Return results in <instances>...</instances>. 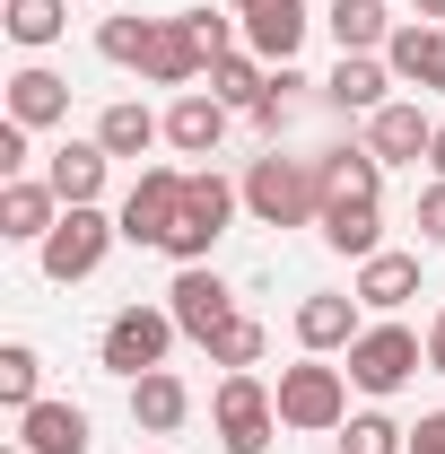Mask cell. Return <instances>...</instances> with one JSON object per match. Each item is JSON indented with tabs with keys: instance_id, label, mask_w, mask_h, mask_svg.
Here are the masks:
<instances>
[{
	"instance_id": "cell-28",
	"label": "cell",
	"mask_w": 445,
	"mask_h": 454,
	"mask_svg": "<svg viewBox=\"0 0 445 454\" xmlns=\"http://www.w3.org/2000/svg\"><path fill=\"white\" fill-rule=\"evenodd\" d=\"M0 27H9V44L44 53L61 27H70V9H61V0H9V9H0Z\"/></svg>"
},
{
	"instance_id": "cell-2",
	"label": "cell",
	"mask_w": 445,
	"mask_h": 454,
	"mask_svg": "<svg viewBox=\"0 0 445 454\" xmlns=\"http://www.w3.org/2000/svg\"><path fill=\"white\" fill-rule=\"evenodd\" d=\"M271 402H279V428H297V437H332L340 419H349V376L324 367V358L306 349L297 367H279Z\"/></svg>"
},
{
	"instance_id": "cell-6",
	"label": "cell",
	"mask_w": 445,
	"mask_h": 454,
	"mask_svg": "<svg viewBox=\"0 0 445 454\" xmlns=\"http://www.w3.org/2000/svg\"><path fill=\"white\" fill-rule=\"evenodd\" d=\"M419 367H428V340L410 333V324H367V333L349 340V385H358V394H376V402L402 394Z\"/></svg>"
},
{
	"instance_id": "cell-21",
	"label": "cell",
	"mask_w": 445,
	"mask_h": 454,
	"mask_svg": "<svg viewBox=\"0 0 445 454\" xmlns=\"http://www.w3.org/2000/svg\"><path fill=\"white\" fill-rule=\"evenodd\" d=\"M315 184H324V201H385V158L376 149H324Z\"/></svg>"
},
{
	"instance_id": "cell-5",
	"label": "cell",
	"mask_w": 445,
	"mask_h": 454,
	"mask_svg": "<svg viewBox=\"0 0 445 454\" xmlns=\"http://www.w3.org/2000/svg\"><path fill=\"white\" fill-rule=\"evenodd\" d=\"M210 428H219L227 454H262V446L279 437V402H271V385H262L254 367L219 376V394H210Z\"/></svg>"
},
{
	"instance_id": "cell-11",
	"label": "cell",
	"mask_w": 445,
	"mask_h": 454,
	"mask_svg": "<svg viewBox=\"0 0 445 454\" xmlns=\"http://www.w3.org/2000/svg\"><path fill=\"white\" fill-rule=\"evenodd\" d=\"M167 315L183 324V340H210L227 315H236V288H227L210 262H183V271H175V288H167Z\"/></svg>"
},
{
	"instance_id": "cell-33",
	"label": "cell",
	"mask_w": 445,
	"mask_h": 454,
	"mask_svg": "<svg viewBox=\"0 0 445 454\" xmlns=\"http://www.w3.org/2000/svg\"><path fill=\"white\" fill-rule=\"evenodd\" d=\"M27 140H35V131L0 114V175H27Z\"/></svg>"
},
{
	"instance_id": "cell-38",
	"label": "cell",
	"mask_w": 445,
	"mask_h": 454,
	"mask_svg": "<svg viewBox=\"0 0 445 454\" xmlns=\"http://www.w3.org/2000/svg\"><path fill=\"white\" fill-rule=\"evenodd\" d=\"M428 167H437V175H445V122H437V140H428Z\"/></svg>"
},
{
	"instance_id": "cell-41",
	"label": "cell",
	"mask_w": 445,
	"mask_h": 454,
	"mask_svg": "<svg viewBox=\"0 0 445 454\" xmlns=\"http://www.w3.org/2000/svg\"><path fill=\"white\" fill-rule=\"evenodd\" d=\"M332 454H340V446H332Z\"/></svg>"
},
{
	"instance_id": "cell-16",
	"label": "cell",
	"mask_w": 445,
	"mask_h": 454,
	"mask_svg": "<svg viewBox=\"0 0 445 454\" xmlns=\"http://www.w3.org/2000/svg\"><path fill=\"white\" fill-rule=\"evenodd\" d=\"M105 140H61L53 167H44V184L61 192V210H97V192H105Z\"/></svg>"
},
{
	"instance_id": "cell-18",
	"label": "cell",
	"mask_w": 445,
	"mask_h": 454,
	"mask_svg": "<svg viewBox=\"0 0 445 454\" xmlns=\"http://www.w3.org/2000/svg\"><path fill=\"white\" fill-rule=\"evenodd\" d=\"M393 61L385 53H340V70L324 79V97H332L340 114H376V106H393Z\"/></svg>"
},
{
	"instance_id": "cell-19",
	"label": "cell",
	"mask_w": 445,
	"mask_h": 454,
	"mask_svg": "<svg viewBox=\"0 0 445 454\" xmlns=\"http://www.w3.org/2000/svg\"><path fill=\"white\" fill-rule=\"evenodd\" d=\"M9 122H27V131L70 122V79H61V70H44V61H27V70L9 79Z\"/></svg>"
},
{
	"instance_id": "cell-9",
	"label": "cell",
	"mask_w": 445,
	"mask_h": 454,
	"mask_svg": "<svg viewBox=\"0 0 445 454\" xmlns=\"http://www.w3.org/2000/svg\"><path fill=\"white\" fill-rule=\"evenodd\" d=\"M140 79H149V88H192V79H210V44H201L192 9H183V18H158V27H149Z\"/></svg>"
},
{
	"instance_id": "cell-26",
	"label": "cell",
	"mask_w": 445,
	"mask_h": 454,
	"mask_svg": "<svg viewBox=\"0 0 445 454\" xmlns=\"http://www.w3.org/2000/svg\"><path fill=\"white\" fill-rule=\"evenodd\" d=\"M210 97H219V106H236V114H254L262 97H271V61H254L245 44H236V53H219V61H210Z\"/></svg>"
},
{
	"instance_id": "cell-29",
	"label": "cell",
	"mask_w": 445,
	"mask_h": 454,
	"mask_svg": "<svg viewBox=\"0 0 445 454\" xmlns=\"http://www.w3.org/2000/svg\"><path fill=\"white\" fill-rule=\"evenodd\" d=\"M262 340H271V333H262L254 315H227L201 349H210V367H227V376H236V367H262Z\"/></svg>"
},
{
	"instance_id": "cell-20",
	"label": "cell",
	"mask_w": 445,
	"mask_h": 454,
	"mask_svg": "<svg viewBox=\"0 0 445 454\" xmlns=\"http://www.w3.org/2000/svg\"><path fill=\"white\" fill-rule=\"evenodd\" d=\"M18 446L27 454H88V411L79 402H27L18 411Z\"/></svg>"
},
{
	"instance_id": "cell-32",
	"label": "cell",
	"mask_w": 445,
	"mask_h": 454,
	"mask_svg": "<svg viewBox=\"0 0 445 454\" xmlns=\"http://www.w3.org/2000/svg\"><path fill=\"white\" fill-rule=\"evenodd\" d=\"M149 27H158V18H105V27H97V53L122 61V70H140V53H149Z\"/></svg>"
},
{
	"instance_id": "cell-23",
	"label": "cell",
	"mask_w": 445,
	"mask_h": 454,
	"mask_svg": "<svg viewBox=\"0 0 445 454\" xmlns=\"http://www.w3.org/2000/svg\"><path fill=\"white\" fill-rule=\"evenodd\" d=\"M358 306H376V315H393V306H410L419 297V254H367L358 262V288H349Z\"/></svg>"
},
{
	"instance_id": "cell-35",
	"label": "cell",
	"mask_w": 445,
	"mask_h": 454,
	"mask_svg": "<svg viewBox=\"0 0 445 454\" xmlns=\"http://www.w3.org/2000/svg\"><path fill=\"white\" fill-rule=\"evenodd\" d=\"M410 454H445V411H419V428H410Z\"/></svg>"
},
{
	"instance_id": "cell-3",
	"label": "cell",
	"mask_w": 445,
	"mask_h": 454,
	"mask_svg": "<svg viewBox=\"0 0 445 454\" xmlns=\"http://www.w3.org/2000/svg\"><path fill=\"white\" fill-rule=\"evenodd\" d=\"M245 210H254V219L262 227H315L324 219V184H315V167H306V158H254V167H245Z\"/></svg>"
},
{
	"instance_id": "cell-15",
	"label": "cell",
	"mask_w": 445,
	"mask_h": 454,
	"mask_svg": "<svg viewBox=\"0 0 445 454\" xmlns=\"http://www.w3.org/2000/svg\"><path fill=\"white\" fill-rule=\"evenodd\" d=\"M428 140H437V122L410 106V97H393V106L367 114V149H376L385 167H419V158H428Z\"/></svg>"
},
{
	"instance_id": "cell-13",
	"label": "cell",
	"mask_w": 445,
	"mask_h": 454,
	"mask_svg": "<svg viewBox=\"0 0 445 454\" xmlns=\"http://www.w3.org/2000/svg\"><path fill=\"white\" fill-rule=\"evenodd\" d=\"M227 114H236V106H219L210 88H183V97L167 106V149H175V158H219Z\"/></svg>"
},
{
	"instance_id": "cell-31",
	"label": "cell",
	"mask_w": 445,
	"mask_h": 454,
	"mask_svg": "<svg viewBox=\"0 0 445 454\" xmlns=\"http://www.w3.org/2000/svg\"><path fill=\"white\" fill-rule=\"evenodd\" d=\"M0 402H9V411L44 402V358H35L27 340H9V349H0Z\"/></svg>"
},
{
	"instance_id": "cell-12",
	"label": "cell",
	"mask_w": 445,
	"mask_h": 454,
	"mask_svg": "<svg viewBox=\"0 0 445 454\" xmlns=\"http://www.w3.org/2000/svg\"><path fill=\"white\" fill-rule=\"evenodd\" d=\"M385 61H393V79H402V88L445 97V27H428V18H402V27H393V44H385Z\"/></svg>"
},
{
	"instance_id": "cell-27",
	"label": "cell",
	"mask_w": 445,
	"mask_h": 454,
	"mask_svg": "<svg viewBox=\"0 0 445 454\" xmlns=\"http://www.w3.org/2000/svg\"><path fill=\"white\" fill-rule=\"evenodd\" d=\"M332 44L340 53H385L393 44V18H385V0H332Z\"/></svg>"
},
{
	"instance_id": "cell-25",
	"label": "cell",
	"mask_w": 445,
	"mask_h": 454,
	"mask_svg": "<svg viewBox=\"0 0 445 454\" xmlns=\"http://www.w3.org/2000/svg\"><path fill=\"white\" fill-rule=\"evenodd\" d=\"M97 140H105V158H140V149H158V140H167V122L140 106V97H113V106L97 114Z\"/></svg>"
},
{
	"instance_id": "cell-14",
	"label": "cell",
	"mask_w": 445,
	"mask_h": 454,
	"mask_svg": "<svg viewBox=\"0 0 445 454\" xmlns=\"http://www.w3.org/2000/svg\"><path fill=\"white\" fill-rule=\"evenodd\" d=\"M53 227H61V192L53 184H35V175H9V184H0V236H9V245H44Z\"/></svg>"
},
{
	"instance_id": "cell-8",
	"label": "cell",
	"mask_w": 445,
	"mask_h": 454,
	"mask_svg": "<svg viewBox=\"0 0 445 454\" xmlns=\"http://www.w3.org/2000/svg\"><path fill=\"white\" fill-rule=\"evenodd\" d=\"M183 175L192 167H140V184L122 192V245H167L175 219H183Z\"/></svg>"
},
{
	"instance_id": "cell-39",
	"label": "cell",
	"mask_w": 445,
	"mask_h": 454,
	"mask_svg": "<svg viewBox=\"0 0 445 454\" xmlns=\"http://www.w3.org/2000/svg\"><path fill=\"white\" fill-rule=\"evenodd\" d=\"M0 454H27V446H18V437H9V446H0Z\"/></svg>"
},
{
	"instance_id": "cell-7",
	"label": "cell",
	"mask_w": 445,
	"mask_h": 454,
	"mask_svg": "<svg viewBox=\"0 0 445 454\" xmlns=\"http://www.w3.org/2000/svg\"><path fill=\"white\" fill-rule=\"evenodd\" d=\"M113 236H122V219H105V210H61V227L35 245V262H44V280H88L97 262L113 254Z\"/></svg>"
},
{
	"instance_id": "cell-17",
	"label": "cell",
	"mask_w": 445,
	"mask_h": 454,
	"mask_svg": "<svg viewBox=\"0 0 445 454\" xmlns=\"http://www.w3.org/2000/svg\"><path fill=\"white\" fill-rule=\"evenodd\" d=\"M358 333H367V324H358V297H340V288H315V297L297 306V349H315V358L349 349Z\"/></svg>"
},
{
	"instance_id": "cell-10",
	"label": "cell",
	"mask_w": 445,
	"mask_h": 454,
	"mask_svg": "<svg viewBox=\"0 0 445 454\" xmlns=\"http://www.w3.org/2000/svg\"><path fill=\"white\" fill-rule=\"evenodd\" d=\"M236 27H245V53H254V61L288 70L315 18H306V0H245V9H236Z\"/></svg>"
},
{
	"instance_id": "cell-37",
	"label": "cell",
	"mask_w": 445,
	"mask_h": 454,
	"mask_svg": "<svg viewBox=\"0 0 445 454\" xmlns=\"http://www.w3.org/2000/svg\"><path fill=\"white\" fill-rule=\"evenodd\" d=\"M410 18H428V27H445V0H410Z\"/></svg>"
},
{
	"instance_id": "cell-24",
	"label": "cell",
	"mask_w": 445,
	"mask_h": 454,
	"mask_svg": "<svg viewBox=\"0 0 445 454\" xmlns=\"http://www.w3.org/2000/svg\"><path fill=\"white\" fill-rule=\"evenodd\" d=\"M131 419H140L149 437H175V428L192 419V394H183V376H175V367L140 376V385H131Z\"/></svg>"
},
{
	"instance_id": "cell-40",
	"label": "cell",
	"mask_w": 445,
	"mask_h": 454,
	"mask_svg": "<svg viewBox=\"0 0 445 454\" xmlns=\"http://www.w3.org/2000/svg\"><path fill=\"white\" fill-rule=\"evenodd\" d=\"M236 9H245V0H236Z\"/></svg>"
},
{
	"instance_id": "cell-4",
	"label": "cell",
	"mask_w": 445,
	"mask_h": 454,
	"mask_svg": "<svg viewBox=\"0 0 445 454\" xmlns=\"http://www.w3.org/2000/svg\"><path fill=\"white\" fill-rule=\"evenodd\" d=\"M175 324L167 306H122L105 324V340H97V358H105V376H122V385H140V376H158L167 367V349H175Z\"/></svg>"
},
{
	"instance_id": "cell-34",
	"label": "cell",
	"mask_w": 445,
	"mask_h": 454,
	"mask_svg": "<svg viewBox=\"0 0 445 454\" xmlns=\"http://www.w3.org/2000/svg\"><path fill=\"white\" fill-rule=\"evenodd\" d=\"M419 236H428V245H445V175L419 192Z\"/></svg>"
},
{
	"instance_id": "cell-22",
	"label": "cell",
	"mask_w": 445,
	"mask_h": 454,
	"mask_svg": "<svg viewBox=\"0 0 445 454\" xmlns=\"http://www.w3.org/2000/svg\"><path fill=\"white\" fill-rule=\"evenodd\" d=\"M324 245L349 254V262H367V254H385V201H324Z\"/></svg>"
},
{
	"instance_id": "cell-36",
	"label": "cell",
	"mask_w": 445,
	"mask_h": 454,
	"mask_svg": "<svg viewBox=\"0 0 445 454\" xmlns=\"http://www.w3.org/2000/svg\"><path fill=\"white\" fill-rule=\"evenodd\" d=\"M428 367H437V376H445V315H437V324H428Z\"/></svg>"
},
{
	"instance_id": "cell-1",
	"label": "cell",
	"mask_w": 445,
	"mask_h": 454,
	"mask_svg": "<svg viewBox=\"0 0 445 454\" xmlns=\"http://www.w3.org/2000/svg\"><path fill=\"white\" fill-rule=\"evenodd\" d=\"M236 210H245V184H227L219 167H192L183 175V219H175V236L158 254H175V271H183V262H210L219 236L236 227Z\"/></svg>"
},
{
	"instance_id": "cell-30",
	"label": "cell",
	"mask_w": 445,
	"mask_h": 454,
	"mask_svg": "<svg viewBox=\"0 0 445 454\" xmlns=\"http://www.w3.org/2000/svg\"><path fill=\"white\" fill-rule=\"evenodd\" d=\"M340 454H410V428L385 411H349L340 419Z\"/></svg>"
}]
</instances>
